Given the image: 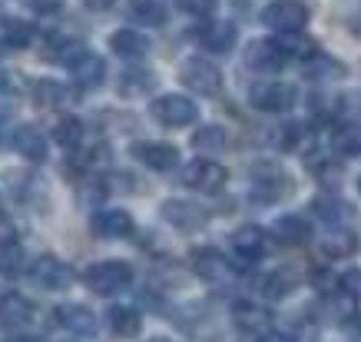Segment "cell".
<instances>
[{"instance_id":"1","label":"cell","mask_w":361,"mask_h":342,"mask_svg":"<svg viewBox=\"0 0 361 342\" xmlns=\"http://www.w3.org/2000/svg\"><path fill=\"white\" fill-rule=\"evenodd\" d=\"M292 177H288V170L282 163H275V160H259V163H252L249 170V189L252 196H259L262 203H279L292 193Z\"/></svg>"},{"instance_id":"2","label":"cell","mask_w":361,"mask_h":342,"mask_svg":"<svg viewBox=\"0 0 361 342\" xmlns=\"http://www.w3.org/2000/svg\"><path fill=\"white\" fill-rule=\"evenodd\" d=\"M179 183L186 189H192V193H202V196H216V193H222L226 189V183H229V170L222 163H216V160H192V163H186L183 170H179Z\"/></svg>"},{"instance_id":"3","label":"cell","mask_w":361,"mask_h":342,"mask_svg":"<svg viewBox=\"0 0 361 342\" xmlns=\"http://www.w3.org/2000/svg\"><path fill=\"white\" fill-rule=\"evenodd\" d=\"M245 100H249L252 110L259 113H288L295 107L298 90L285 80H262V83H252Z\"/></svg>"},{"instance_id":"4","label":"cell","mask_w":361,"mask_h":342,"mask_svg":"<svg viewBox=\"0 0 361 342\" xmlns=\"http://www.w3.org/2000/svg\"><path fill=\"white\" fill-rule=\"evenodd\" d=\"M179 83L199 97H219L222 93V70L206 57H186L179 64Z\"/></svg>"},{"instance_id":"5","label":"cell","mask_w":361,"mask_h":342,"mask_svg":"<svg viewBox=\"0 0 361 342\" xmlns=\"http://www.w3.org/2000/svg\"><path fill=\"white\" fill-rule=\"evenodd\" d=\"M308 17H312V11H308V4H302V0H269L262 7V23L269 30L279 33V37L302 33Z\"/></svg>"},{"instance_id":"6","label":"cell","mask_w":361,"mask_h":342,"mask_svg":"<svg viewBox=\"0 0 361 342\" xmlns=\"http://www.w3.org/2000/svg\"><path fill=\"white\" fill-rule=\"evenodd\" d=\"M87 289L97 296H116L133 283V266L123 259H103L87 269Z\"/></svg>"},{"instance_id":"7","label":"cell","mask_w":361,"mask_h":342,"mask_svg":"<svg viewBox=\"0 0 361 342\" xmlns=\"http://www.w3.org/2000/svg\"><path fill=\"white\" fill-rule=\"evenodd\" d=\"M149 117H153L159 126H189V123L199 120V103L196 100L183 97V93H163V97H156L149 103Z\"/></svg>"},{"instance_id":"8","label":"cell","mask_w":361,"mask_h":342,"mask_svg":"<svg viewBox=\"0 0 361 342\" xmlns=\"http://www.w3.org/2000/svg\"><path fill=\"white\" fill-rule=\"evenodd\" d=\"M189 263H192V273L199 279H206L212 286H222V283H229V279L239 276V269L232 266V259L222 249L216 246H196L192 253H189Z\"/></svg>"},{"instance_id":"9","label":"cell","mask_w":361,"mask_h":342,"mask_svg":"<svg viewBox=\"0 0 361 342\" xmlns=\"http://www.w3.org/2000/svg\"><path fill=\"white\" fill-rule=\"evenodd\" d=\"M27 276L40 289H47V293H63V289L73 286V269H70V263H63V259L54 253H40L37 259H30Z\"/></svg>"},{"instance_id":"10","label":"cell","mask_w":361,"mask_h":342,"mask_svg":"<svg viewBox=\"0 0 361 342\" xmlns=\"http://www.w3.org/2000/svg\"><path fill=\"white\" fill-rule=\"evenodd\" d=\"M229 243H232V253H235L232 266L242 273V269L255 266L265 256V249H269V232H265L262 226H255V223H245V226H239V230L232 232Z\"/></svg>"},{"instance_id":"11","label":"cell","mask_w":361,"mask_h":342,"mask_svg":"<svg viewBox=\"0 0 361 342\" xmlns=\"http://www.w3.org/2000/svg\"><path fill=\"white\" fill-rule=\"evenodd\" d=\"M159 216L179 232H199V230H206V223H209L206 206H196L189 199H163L159 203Z\"/></svg>"},{"instance_id":"12","label":"cell","mask_w":361,"mask_h":342,"mask_svg":"<svg viewBox=\"0 0 361 342\" xmlns=\"http://www.w3.org/2000/svg\"><path fill=\"white\" fill-rule=\"evenodd\" d=\"M196 40L199 47H206L209 54H229L235 40H239V27L226 17H206L196 27Z\"/></svg>"},{"instance_id":"13","label":"cell","mask_w":361,"mask_h":342,"mask_svg":"<svg viewBox=\"0 0 361 342\" xmlns=\"http://www.w3.org/2000/svg\"><path fill=\"white\" fill-rule=\"evenodd\" d=\"M245 66H249L252 73H279L285 66V50L279 47V40H249V47H245Z\"/></svg>"},{"instance_id":"14","label":"cell","mask_w":361,"mask_h":342,"mask_svg":"<svg viewBox=\"0 0 361 342\" xmlns=\"http://www.w3.org/2000/svg\"><path fill=\"white\" fill-rule=\"evenodd\" d=\"M232 322H235V329L242 336H252V339H265V336H272V312L265 309V306H255V302H235V309H232Z\"/></svg>"},{"instance_id":"15","label":"cell","mask_w":361,"mask_h":342,"mask_svg":"<svg viewBox=\"0 0 361 342\" xmlns=\"http://www.w3.org/2000/svg\"><path fill=\"white\" fill-rule=\"evenodd\" d=\"M130 153L136 156V163L156 170V173H169L179 166V150L173 143H159V140H140V143H133Z\"/></svg>"},{"instance_id":"16","label":"cell","mask_w":361,"mask_h":342,"mask_svg":"<svg viewBox=\"0 0 361 342\" xmlns=\"http://www.w3.org/2000/svg\"><path fill=\"white\" fill-rule=\"evenodd\" d=\"M133 216L123 206H106V210H97L90 216V230L99 240H126L133 232Z\"/></svg>"},{"instance_id":"17","label":"cell","mask_w":361,"mask_h":342,"mask_svg":"<svg viewBox=\"0 0 361 342\" xmlns=\"http://www.w3.org/2000/svg\"><path fill=\"white\" fill-rule=\"evenodd\" d=\"M54 326H60L63 332H73V336H93L97 332V316L83 302H63V306L54 309Z\"/></svg>"},{"instance_id":"18","label":"cell","mask_w":361,"mask_h":342,"mask_svg":"<svg viewBox=\"0 0 361 342\" xmlns=\"http://www.w3.org/2000/svg\"><path fill=\"white\" fill-rule=\"evenodd\" d=\"M70 73H73V83L80 90H97L103 87V80H106V60L93 50H83V54L70 64Z\"/></svg>"},{"instance_id":"19","label":"cell","mask_w":361,"mask_h":342,"mask_svg":"<svg viewBox=\"0 0 361 342\" xmlns=\"http://www.w3.org/2000/svg\"><path fill=\"white\" fill-rule=\"evenodd\" d=\"M33 319V302L23 293H4L0 296V329L17 332Z\"/></svg>"},{"instance_id":"20","label":"cell","mask_w":361,"mask_h":342,"mask_svg":"<svg viewBox=\"0 0 361 342\" xmlns=\"http://www.w3.org/2000/svg\"><path fill=\"white\" fill-rule=\"evenodd\" d=\"M11 143H13V150H17L23 160H30V163H44L47 160V136L37 130L33 123H20V126H13Z\"/></svg>"},{"instance_id":"21","label":"cell","mask_w":361,"mask_h":342,"mask_svg":"<svg viewBox=\"0 0 361 342\" xmlns=\"http://www.w3.org/2000/svg\"><path fill=\"white\" fill-rule=\"evenodd\" d=\"M358 249H361L358 232L348 230V226H335V230H329L325 232V240H322V246H318L322 259H348V256H355Z\"/></svg>"},{"instance_id":"22","label":"cell","mask_w":361,"mask_h":342,"mask_svg":"<svg viewBox=\"0 0 361 342\" xmlns=\"http://www.w3.org/2000/svg\"><path fill=\"white\" fill-rule=\"evenodd\" d=\"M272 236L282 246H305L308 240H312V226H308V220L288 213V216H279V220L272 223Z\"/></svg>"},{"instance_id":"23","label":"cell","mask_w":361,"mask_h":342,"mask_svg":"<svg viewBox=\"0 0 361 342\" xmlns=\"http://www.w3.org/2000/svg\"><path fill=\"white\" fill-rule=\"evenodd\" d=\"M149 40L142 37L140 30H113L110 33V50L120 60H142V57L149 54Z\"/></svg>"},{"instance_id":"24","label":"cell","mask_w":361,"mask_h":342,"mask_svg":"<svg viewBox=\"0 0 361 342\" xmlns=\"http://www.w3.org/2000/svg\"><path fill=\"white\" fill-rule=\"evenodd\" d=\"M259 286H262V296H265V299H275V302H279V299L292 296V293L302 286V279H298L295 269H288V266H279L275 273H265Z\"/></svg>"},{"instance_id":"25","label":"cell","mask_w":361,"mask_h":342,"mask_svg":"<svg viewBox=\"0 0 361 342\" xmlns=\"http://www.w3.org/2000/svg\"><path fill=\"white\" fill-rule=\"evenodd\" d=\"M33 37H37L33 23L20 20V17H4L0 20V47L4 50H27L33 44Z\"/></svg>"},{"instance_id":"26","label":"cell","mask_w":361,"mask_h":342,"mask_svg":"<svg viewBox=\"0 0 361 342\" xmlns=\"http://www.w3.org/2000/svg\"><path fill=\"white\" fill-rule=\"evenodd\" d=\"M116 87H120L123 97H142V93H153L156 90V73L149 66H126L116 80Z\"/></svg>"},{"instance_id":"27","label":"cell","mask_w":361,"mask_h":342,"mask_svg":"<svg viewBox=\"0 0 361 342\" xmlns=\"http://www.w3.org/2000/svg\"><path fill=\"white\" fill-rule=\"evenodd\" d=\"M23 266H27V253H23V243L13 236V232H4L0 236V276H20Z\"/></svg>"},{"instance_id":"28","label":"cell","mask_w":361,"mask_h":342,"mask_svg":"<svg viewBox=\"0 0 361 342\" xmlns=\"http://www.w3.org/2000/svg\"><path fill=\"white\" fill-rule=\"evenodd\" d=\"M312 213L329 223V230H335V226H348L351 216H355V210L338 196H315L312 199Z\"/></svg>"},{"instance_id":"29","label":"cell","mask_w":361,"mask_h":342,"mask_svg":"<svg viewBox=\"0 0 361 342\" xmlns=\"http://www.w3.org/2000/svg\"><path fill=\"white\" fill-rule=\"evenodd\" d=\"M106 322H110V329L120 336V339H136L142 332V312L136 306H113L106 312Z\"/></svg>"},{"instance_id":"30","label":"cell","mask_w":361,"mask_h":342,"mask_svg":"<svg viewBox=\"0 0 361 342\" xmlns=\"http://www.w3.org/2000/svg\"><path fill=\"white\" fill-rule=\"evenodd\" d=\"M70 100H73V93H70V87H63L60 80H37V83H33V103H37V107L63 110Z\"/></svg>"},{"instance_id":"31","label":"cell","mask_w":361,"mask_h":342,"mask_svg":"<svg viewBox=\"0 0 361 342\" xmlns=\"http://www.w3.org/2000/svg\"><path fill=\"white\" fill-rule=\"evenodd\" d=\"M189 143L196 153H222L226 143H229V136H226V126L219 123H206V126H199L192 136H189Z\"/></svg>"},{"instance_id":"32","label":"cell","mask_w":361,"mask_h":342,"mask_svg":"<svg viewBox=\"0 0 361 342\" xmlns=\"http://www.w3.org/2000/svg\"><path fill=\"white\" fill-rule=\"evenodd\" d=\"M83 50H87V47L80 44V40H70V37H63V33H50V37H47V47H44V57L47 60H56V64L70 66Z\"/></svg>"},{"instance_id":"33","label":"cell","mask_w":361,"mask_h":342,"mask_svg":"<svg viewBox=\"0 0 361 342\" xmlns=\"http://www.w3.org/2000/svg\"><path fill=\"white\" fill-rule=\"evenodd\" d=\"M331 150H335L341 160L361 156V126H355V123L335 126V133H331Z\"/></svg>"},{"instance_id":"34","label":"cell","mask_w":361,"mask_h":342,"mask_svg":"<svg viewBox=\"0 0 361 342\" xmlns=\"http://www.w3.org/2000/svg\"><path fill=\"white\" fill-rule=\"evenodd\" d=\"M83 133H87L83 130V120H80V117H70V113L54 123V140L63 146V150H73V153H77L80 143H83Z\"/></svg>"},{"instance_id":"35","label":"cell","mask_w":361,"mask_h":342,"mask_svg":"<svg viewBox=\"0 0 361 342\" xmlns=\"http://www.w3.org/2000/svg\"><path fill=\"white\" fill-rule=\"evenodd\" d=\"M130 17L140 20L142 27H163L169 11L163 0H130Z\"/></svg>"},{"instance_id":"36","label":"cell","mask_w":361,"mask_h":342,"mask_svg":"<svg viewBox=\"0 0 361 342\" xmlns=\"http://www.w3.org/2000/svg\"><path fill=\"white\" fill-rule=\"evenodd\" d=\"M275 40H279V47L285 50V57H298L302 64H308L312 57L322 54L318 44L312 37H305V33H285V37H275Z\"/></svg>"},{"instance_id":"37","label":"cell","mask_w":361,"mask_h":342,"mask_svg":"<svg viewBox=\"0 0 361 342\" xmlns=\"http://www.w3.org/2000/svg\"><path fill=\"white\" fill-rule=\"evenodd\" d=\"M302 66H305L308 77H315V80H338V77H345V64L335 60V57H329V54L312 57V60L302 64Z\"/></svg>"},{"instance_id":"38","label":"cell","mask_w":361,"mask_h":342,"mask_svg":"<svg viewBox=\"0 0 361 342\" xmlns=\"http://www.w3.org/2000/svg\"><path fill=\"white\" fill-rule=\"evenodd\" d=\"M308 140H312V126H305V123H285L279 130V150H285V153L308 146Z\"/></svg>"},{"instance_id":"39","label":"cell","mask_w":361,"mask_h":342,"mask_svg":"<svg viewBox=\"0 0 361 342\" xmlns=\"http://www.w3.org/2000/svg\"><path fill=\"white\" fill-rule=\"evenodd\" d=\"M176 7L183 13H189V17H196V20H206L219 7V0H176Z\"/></svg>"},{"instance_id":"40","label":"cell","mask_w":361,"mask_h":342,"mask_svg":"<svg viewBox=\"0 0 361 342\" xmlns=\"http://www.w3.org/2000/svg\"><path fill=\"white\" fill-rule=\"evenodd\" d=\"M308 166H312V173L318 177V183H331V187H335L341 179V163H331L329 153H325L322 163H318V160H308Z\"/></svg>"},{"instance_id":"41","label":"cell","mask_w":361,"mask_h":342,"mask_svg":"<svg viewBox=\"0 0 361 342\" xmlns=\"http://www.w3.org/2000/svg\"><path fill=\"white\" fill-rule=\"evenodd\" d=\"M341 293L348 296V302H358V299H361V269H355V273H345V276H341Z\"/></svg>"},{"instance_id":"42","label":"cell","mask_w":361,"mask_h":342,"mask_svg":"<svg viewBox=\"0 0 361 342\" xmlns=\"http://www.w3.org/2000/svg\"><path fill=\"white\" fill-rule=\"evenodd\" d=\"M341 332H345V339L348 342H361V312L351 309L345 319H341Z\"/></svg>"},{"instance_id":"43","label":"cell","mask_w":361,"mask_h":342,"mask_svg":"<svg viewBox=\"0 0 361 342\" xmlns=\"http://www.w3.org/2000/svg\"><path fill=\"white\" fill-rule=\"evenodd\" d=\"M17 90H20V73H17V70H0V93L11 97Z\"/></svg>"},{"instance_id":"44","label":"cell","mask_w":361,"mask_h":342,"mask_svg":"<svg viewBox=\"0 0 361 342\" xmlns=\"http://www.w3.org/2000/svg\"><path fill=\"white\" fill-rule=\"evenodd\" d=\"M30 4L33 13H40V17H50V13L63 11V0H27Z\"/></svg>"},{"instance_id":"45","label":"cell","mask_w":361,"mask_h":342,"mask_svg":"<svg viewBox=\"0 0 361 342\" xmlns=\"http://www.w3.org/2000/svg\"><path fill=\"white\" fill-rule=\"evenodd\" d=\"M83 7H87V11H93V13H106V11H113V7H116V0H83Z\"/></svg>"},{"instance_id":"46","label":"cell","mask_w":361,"mask_h":342,"mask_svg":"<svg viewBox=\"0 0 361 342\" xmlns=\"http://www.w3.org/2000/svg\"><path fill=\"white\" fill-rule=\"evenodd\" d=\"M4 342H40V339H37V336H27V332H7Z\"/></svg>"},{"instance_id":"47","label":"cell","mask_w":361,"mask_h":342,"mask_svg":"<svg viewBox=\"0 0 361 342\" xmlns=\"http://www.w3.org/2000/svg\"><path fill=\"white\" fill-rule=\"evenodd\" d=\"M262 342H295L292 336H279V332H272V336H265Z\"/></svg>"},{"instance_id":"48","label":"cell","mask_w":361,"mask_h":342,"mask_svg":"<svg viewBox=\"0 0 361 342\" xmlns=\"http://www.w3.org/2000/svg\"><path fill=\"white\" fill-rule=\"evenodd\" d=\"M146 342H176V339H166V336H156V339H146Z\"/></svg>"},{"instance_id":"49","label":"cell","mask_w":361,"mask_h":342,"mask_svg":"<svg viewBox=\"0 0 361 342\" xmlns=\"http://www.w3.org/2000/svg\"><path fill=\"white\" fill-rule=\"evenodd\" d=\"M4 130H7V126H4V120H0V143H4Z\"/></svg>"},{"instance_id":"50","label":"cell","mask_w":361,"mask_h":342,"mask_svg":"<svg viewBox=\"0 0 361 342\" xmlns=\"http://www.w3.org/2000/svg\"><path fill=\"white\" fill-rule=\"evenodd\" d=\"M358 193H361V177H358Z\"/></svg>"},{"instance_id":"51","label":"cell","mask_w":361,"mask_h":342,"mask_svg":"<svg viewBox=\"0 0 361 342\" xmlns=\"http://www.w3.org/2000/svg\"><path fill=\"white\" fill-rule=\"evenodd\" d=\"M0 213H4V206H0Z\"/></svg>"}]
</instances>
